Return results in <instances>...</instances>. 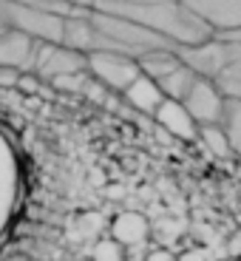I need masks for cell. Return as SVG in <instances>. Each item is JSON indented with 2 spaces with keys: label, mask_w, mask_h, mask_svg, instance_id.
<instances>
[{
  "label": "cell",
  "mask_w": 241,
  "mask_h": 261,
  "mask_svg": "<svg viewBox=\"0 0 241 261\" xmlns=\"http://www.w3.org/2000/svg\"><path fill=\"white\" fill-rule=\"evenodd\" d=\"M97 12H108L114 17L130 20L137 26L148 29V32L165 37L168 43H173L176 48L184 46H199L210 37V32L199 23L196 17H190L176 0H145V3H97Z\"/></svg>",
  "instance_id": "obj_1"
},
{
  "label": "cell",
  "mask_w": 241,
  "mask_h": 261,
  "mask_svg": "<svg viewBox=\"0 0 241 261\" xmlns=\"http://www.w3.org/2000/svg\"><path fill=\"white\" fill-rule=\"evenodd\" d=\"M26 196V165L12 130L0 122V244L14 230Z\"/></svg>",
  "instance_id": "obj_2"
},
{
  "label": "cell",
  "mask_w": 241,
  "mask_h": 261,
  "mask_svg": "<svg viewBox=\"0 0 241 261\" xmlns=\"http://www.w3.org/2000/svg\"><path fill=\"white\" fill-rule=\"evenodd\" d=\"M0 29H12L37 43H60L63 34V12L40 3L23 0H0Z\"/></svg>",
  "instance_id": "obj_3"
},
{
  "label": "cell",
  "mask_w": 241,
  "mask_h": 261,
  "mask_svg": "<svg viewBox=\"0 0 241 261\" xmlns=\"http://www.w3.org/2000/svg\"><path fill=\"white\" fill-rule=\"evenodd\" d=\"M235 34L238 32H230V34H210L204 43L199 46H184L176 48L179 60L188 65L196 77H204V80H213L216 74L222 71L227 63H238L241 54H238V43H235Z\"/></svg>",
  "instance_id": "obj_4"
},
{
  "label": "cell",
  "mask_w": 241,
  "mask_h": 261,
  "mask_svg": "<svg viewBox=\"0 0 241 261\" xmlns=\"http://www.w3.org/2000/svg\"><path fill=\"white\" fill-rule=\"evenodd\" d=\"M85 71H91L111 91L122 94L139 77V65L137 57H130L125 51H91L85 54Z\"/></svg>",
  "instance_id": "obj_5"
},
{
  "label": "cell",
  "mask_w": 241,
  "mask_h": 261,
  "mask_svg": "<svg viewBox=\"0 0 241 261\" xmlns=\"http://www.w3.org/2000/svg\"><path fill=\"white\" fill-rule=\"evenodd\" d=\"M210 34H230L241 29V0H176Z\"/></svg>",
  "instance_id": "obj_6"
},
{
  "label": "cell",
  "mask_w": 241,
  "mask_h": 261,
  "mask_svg": "<svg viewBox=\"0 0 241 261\" xmlns=\"http://www.w3.org/2000/svg\"><path fill=\"white\" fill-rule=\"evenodd\" d=\"M32 68L43 77L63 83V80L77 77V74L85 71V54L74 51L68 46H60V43H40Z\"/></svg>",
  "instance_id": "obj_7"
},
{
  "label": "cell",
  "mask_w": 241,
  "mask_h": 261,
  "mask_svg": "<svg viewBox=\"0 0 241 261\" xmlns=\"http://www.w3.org/2000/svg\"><path fill=\"white\" fill-rule=\"evenodd\" d=\"M182 105L188 108V114L193 117L196 125H213V122H219L224 97L216 91V85L210 80L196 77L193 85L188 88V94L182 97Z\"/></svg>",
  "instance_id": "obj_8"
},
{
  "label": "cell",
  "mask_w": 241,
  "mask_h": 261,
  "mask_svg": "<svg viewBox=\"0 0 241 261\" xmlns=\"http://www.w3.org/2000/svg\"><path fill=\"white\" fill-rule=\"evenodd\" d=\"M153 119L162 130H168L173 139H182V142H196V134H199V125L193 122V117L188 114L179 99L165 97L159 102V108L153 111Z\"/></svg>",
  "instance_id": "obj_9"
},
{
  "label": "cell",
  "mask_w": 241,
  "mask_h": 261,
  "mask_svg": "<svg viewBox=\"0 0 241 261\" xmlns=\"http://www.w3.org/2000/svg\"><path fill=\"white\" fill-rule=\"evenodd\" d=\"M37 40L12 29H0V68H32L37 54Z\"/></svg>",
  "instance_id": "obj_10"
},
{
  "label": "cell",
  "mask_w": 241,
  "mask_h": 261,
  "mask_svg": "<svg viewBox=\"0 0 241 261\" xmlns=\"http://www.w3.org/2000/svg\"><path fill=\"white\" fill-rule=\"evenodd\" d=\"M108 233H111L108 239H114V242L122 244V247H137V244H142L145 239H148L150 224L142 213H137V210H122V213H117L111 219Z\"/></svg>",
  "instance_id": "obj_11"
},
{
  "label": "cell",
  "mask_w": 241,
  "mask_h": 261,
  "mask_svg": "<svg viewBox=\"0 0 241 261\" xmlns=\"http://www.w3.org/2000/svg\"><path fill=\"white\" fill-rule=\"evenodd\" d=\"M122 94H125V99H128L130 108H137V111H142V114H150V117H153V111L159 108V102L165 99L159 83L150 80V77H145L142 71H139V77L133 80Z\"/></svg>",
  "instance_id": "obj_12"
},
{
  "label": "cell",
  "mask_w": 241,
  "mask_h": 261,
  "mask_svg": "<svg viewBox=\"0 0 241 261\" xmlns=\"http://www.w3.org/2000/svg\"><path fill=\"white\" fill-rule=\"evenodd\" d=\"M137 65L145 77L159 83V80H165L170 71H176L179 65H182V60H179L176 48H150V51L137 54Z\"/></svg>",
  "instance_id": "obj_13"
},
{
  "label": "cell",
  "mask_w": 241,
  "mask_h": 261,
  "mask_svg": "<svg viewBox=\"0 0 241 261\" xmlns=\"http://www.w3.org/2000/svg\"><path fill=\"white\" fill-rule=\"evenodd\" d=\"M216 125L224 130V137L230 139L233 150L238 153V148H241V99H224Z\"/></svg>",
  "instance_id": "obj_14"
},
{
  "label": "cell",
  "mask_w": 241,
  "mask_h": 261,
  "mask_svg": "<svg viewBox=\"0 0 241 261\" xmlns=\"http://www.w3.org/2000/svg\"><path fill=\"white\" fill-rule=\"evenodd\" d=\"M196 139L207 148V153H213V156H219V159H230V156H235V150H233V145H230V139L224 137V130L219 128V125H199V134H196Z\"/></svg>",
  "instance_id": "obj_15"
},
{
  "label": "cell",
  "mask_w": 241,
  "mask_h": 261,
  "mask_svg": "<svg viewBox=\"0 0 241 261\" xmlns=\"http://www.w3.org/2000/svg\"><path fill=\"white\" fill-rule=\"evenodd\" d=\"M210 83L216 85V91L224 99H241V60L238 63H227Z\"/></svg>",
  "instance_id": "obj_16"
},
{
  "label": "cell",
  "mask_w": 241,
  "mask_h": 261,
  "mask_svg": "<svg viewBox=\"0 0 241 261\" xmlns=\"http://www.w3.org/2000/svg\"><path fill=\"white\" fill-rule=\"evenodd\" d=\"M193 80H196V74L190 71L188 65H179L176 71H170L165 80H159V88H162V94L165 97H170V99H179L182 102V97L188 94V88L193 85Z\"/></svg>",
  "instance_id": "obj_17"
},
{
  "label": "cell",
  "mask_w": 241,
  "mask_h": 261,
  "mask_svg": "<svg viewBox=\"0 0 241 261\" xmlns=\"http://www.w3.org/2000/svg\"><path fill=\"white\" fill-rule=\"evenodd\" d=\"M102 230H105L102 213H97V210H85V213L77 216V233L83 236V239H94V242H97Z\"/></svg>",
  "instance_id": "obj_18"
},
{
  "label": "cell",
  "mask_w": 241,
  "mask_h": 261,
  "mask_svg": "<svg viewBox=\"0 0 241 261\" xmlns=\"http://www.w3.org/2000/svg\"><path fill=\"white\" fill-rule=\"evenodd\" d=\"M91 258L94 261H125V247L117 244L114 239H97Z\"/></svg>",
  "instance_id": "obj_19"
},
{
  "label": "cell",
  "mask_w": 241,
  "mask_h": 261,
  "mask_svg": "<svg viewBox=\"0 0 241 261\" xmlns=\"http://www.w3.org/2000/svg\"><path fill=\"white\" fill-rule=\"evenodd\" d=\"M23 3H40V6H48V9H57V12H71L74 3L71 0H23Z\"/></svg>",
  "instance_id": "obj_20"
},
{
  "label": "cell",
  "mask_w": 241,
  "mask_h": 261,
  "mask_svg": "<svg viewBox=\"0 0 241 261\" xmlns=\"http://www.w3.org/2000/svg\"><path fill=\"white\" fill-rule=\"evenodd\" d=\"M176 261H210V255L204 247H190V250H184L182 255H176Z\"/></svg>",
  "instance_id": "obj_21"
},
{
  "label": "cell",
  "mask_w": 241,
  "mask_h": 261,
  "mask_svg": "<svg viewBox=\"0 0 241 261\" xmlns=\"http://www.w3.org/2000/svg\"><path fill=\"white\" fill-rule=\"evenodd\" d=\"M145 261H176V253H170V250H165V247H156L145 255Z\"/></svg>",
  "instance_id": "obj_22"
},
{
  "label": "cell",
  "mask_w": 241,
  "mask_h": 261,
  "mask_svg": "<svg viewBox=\"0 0 241 261\" xmlns=\"http://www.w3.org/2000/svg\"><path fill=\"white\" fill-rule=\"evenodd\" d=\"M238 253H241V233H233L230 236V255L227 258H238Z\"/></svg>",
  "instance_id": "obj_23"
},
{
  "label": "cell",
  "mask_w": 241,
  "mask_h": 261,
  "mask_svg": "<svg viewBox=\"0 0 241 261\" xmlns=\"http://www.w3.org/2000/svg\"><path fill=\"white\" fill-rule=\"evenodd\" d=\"M222 261H238V258H222Z\"/></svg>",
  "instance_id": "obj_24"
},
{
  "label": "cell",
  "mask_w": 241,
  "mask_h": 261,
  "mask_svg": "<svg viewBox=\"0 0 241 261\" xmlns=\"http://www.w3.org/2000/svg\"><path fill=\"white\" fill-rule=\"evenodd\" d=\"M77 261H94V258H77Z\"/></svg>",
  "instance_id": "obj_25"
}]
</instances>
